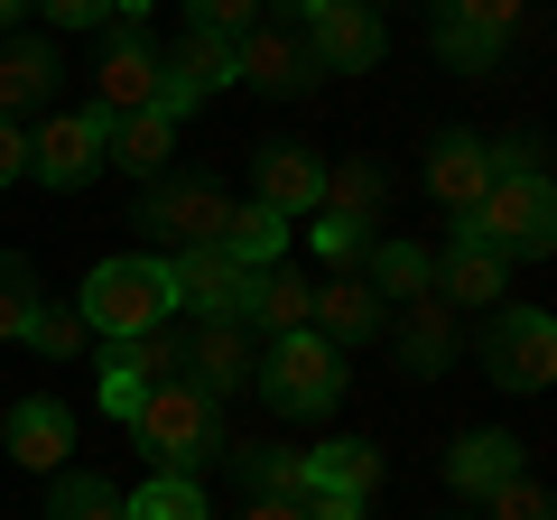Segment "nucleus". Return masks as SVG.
Here are the masks:
<instances>
[{"label":"nucleus","mask_w":557,"mask_h":520,"mask_svg":"<svg viewBox=\"0 0 557 520\" xmlns=\"http://www.w3.org/2000/svg\"><path fill=\"white\" fill-rule=\"evenodd\" d=\"M307 242H317V251H325V260H335V270H354V260H362V251H372V242H381V233H362V223H335V214H325V223H317V233H307Z\"/></svg>","instance_id":"nucleus-38"},{"label":"nucleus","mask_w":557,"mask_h":520,"mask_svg":"<svg viewBox=\"0 0 557 520\" xmlns=\"http://www.w3.org/2000/svg\"><path fill=\"white\" fill-rule=\"evenodd\" d=\"M233 84H251V94H317V57H307V38L288 20H260L233 38Z\"/></svg>","instance_id":"nucleus-10"},{"label":"nucleus","mask_w":557,"mask_h":520,"mask_svg":"<svg viewBox=\"0 0 557 520\" xmlns=\"http://www.w3.org/2000/svg\"><path fill=\"white\" fill-rule=\"evenodd\" d=\"M186 28H205V38H242V28H260V0H186Z\"/></svg>","instance_id":"nucleus-37"},{"label":"nucleus","mask_w":557,"mask_h":520,"mask_svg":"<svg viewBox=\"0 0 557 520\" xmlns=\"http://www.w3.org/2000/svg\"><path fill=\"white\" fill-rule=\"evenodd\" d=\"M38 260L28 251H0V344H20L28 335V317H38Z\"/></svg>","instance_id":"nucleus-32"},{"label":"nucleus","mask_w":557,"mask_h":520,"mask_svg":"<svg viewBox=\"0 0 557 520\" xmlns=\"http://www.w3.org/2000/svg\"><path fill=\"white\" fill-rule=\"evenodd\" d=\"M28 10H38V0H0V28H20V20H28Z\"/></svg>","instance_id":"nucleus-44"},{"label":"nucleus","mask_w":557,"mask_h":520,"mask_svg":"<svg viewBox=\"0 0 557 520\" xmlns=\"http://www.w3.org/2000/svg\"><path fill=\"white\" fill-rule=\"evenodd\" d=\"M446 362H456V307H446V298H418V307H399V372L437 381Z\"/></svg>","instance_id":"nucleus-25"},{"label":"nucleus","mask_w":557,"mask_h":520,"mask_svg":"<svg viewBox=\"0 0 557 520\" xmlns=\"http://www.w3.org/2000/svg\"><path fill=\"white\" fill-rule=\"evenodd\" d=\"M75 317L94 325V344H112V335H149V325H177L168 260H159V251H112V260H94V280L75 288Z\"/></svg>","instance_id":"nucleus-2"},{"label":"nucleus","mask_w":557,"mask_h":520,"mask_svg":"<svg viewBox=\"0 0 557 520\" xmlns=\"http://www.w3.org/2000/svg\"><path fill=\"white\" fill-rule=\"evenodd\" d=\"M307 307H317V288L278 260V270H251V298H242V325H251L260 344L270 335H307Z\"/></svg>","instance_id":"nucleus-23"},{"label":"nucleus","mask_w":557,"mask_h":520,"mask_svg":"<svg viewBox=\"0 0 557 520\" xmlns=\"http://www.w3.org/2000/svg\"><path fill=\"white\" fill-rule=\"evenodd\" d=\"M251 362H260V335L242 317H205L196 335H186L177 354V381H196L205 400H233V391H251Z\"/></svg>","instance_id":"nucleus-11"},{"label":"nucleus","mask_w":557,"mask_h":520,"mask_svg":"<svg viewBox=\"0 0 557 520\" xmlns=\"http://www.w3.org/2000/svg\"><path fill=\"white\" fill-rule=\"evenodd\" d=\"M242 520H307V511H298V502H251Z\"/></svg>","instance_id":"nucleus-43"},{"label":"nucleus","mask_w":557,"mask_h":520,"mask_svg":"<svg viewBox=\"0 0 557 520\" xmlns=\"http://www.w3.org/2000/svg\"><path fill=\"white\" fill-rule=\"evenodd\" d=\"M307 325H317V335L335 344V354H354V344H372L381 325H391V307H381L372 288H362V270H335V280L317 288V307H307Z\"/></svg>","instance_id":"nucleus-20"},{"label":"nucleus","mask_w":557,"mask_h":520,"mask_svg":"<svg viewBox=\"0 0 557 520\" xmlns=\"http://www.w3.org/2000/svg\"><path fill=\"white\" fill-rule=\"evenodd\" d=\"M298 511H307V520H362V493H307Z\"/></svg>","instance_id":"nucleus-41"},{"label":"nucleus","mask_w":557,"mask_h":520,"mask_svg":"<svg viewBox=\"0 0 557 520\" xmlns=\"http://www.w3.org/2000/svg\"><path fill=\"white\" fill-rule=\"evenodd\" d=\"M102 168L159 186L168 168H177V121H168V112H121V121H102Z\"/></svg>","instance_id":"nucleus-17"},{"label":"nucleus","mask_w":557,"mask_h":520,"mask_svg":"<svg viewBox=\"0 0 557 520\" xmlns=\"http://www.w3.org/2000/svg\"><path fill=\"white\" fill-rule=\"evenodd\" d=\"M223 260H242V270H278L288 260V214H270V205H233V223H223Z\"/></svg>","instance_id":"nucleus-28"},{"label":"nucleus","mask_w":557,"mask_h":520,"mask_svg":"<svg viewBox=\"0 0 557 520\" xmlns=\"http://www.w3.org/2000/svg\"><path fill=\"white\" fill-rule=\"evenodd\" d=\"M511 474H530V456H520V437H511V428H465V437L446 446V483H456L465 502L502 493Z\"/></svg>","instance_id":"nucleus-19"},{"label":"nucleus","mask_w":557,"mask_h":520,"mask_svg":"<svg viewBox=\"0 0 557 520\" xmlns=\"http://www.w3.org/2000/svg\"><path fill=\"white\" fill-rule=\"evenodd\" d=\"M38 20L57 38H75V28H112V0H38Z\"/></svg>","instance_id":"nucleus-39"},{"label":"nucleus","mask_w":557,"mask_h":520,"mask_svg":"<svg viewBox=\"0 0 557 520\" xmlns=\"http://www.w3.org/2000/svg\"><path fill=\"white\" fill-rule=\"evenodd\" d=\"M94 112L121 121V112H159V47L149 28H112L94 57Z\"/></svg>","instance_id":"nucleus-12"},{"label":"nucleus","mask_w":557,"mask_h":520,"mask_svg":"<svg viewBox=\"0 0 557 520\" xmlns=\"http://www.w3.org/2000/svg\"><path fill=\"white\" fill-rule=\"evenodd\" d=\"M57 493H47V520H131V502H121L112 474H47Z\"/></svg>","instance_id":"nucleus-30"},{"label":"nucleus","mask_w":557,"mask_h":520,"mask_svg":"<svg viewBox=\"0 0 557 520\" xmlns=\"http://www.w3.org/2000/svg\"><path fill=\"white\" fill-rule=\"evenodd\" d=\"M251 391L278 409V419H325L344 400V354L307 325V335H270L251 362Z\"/></svg>","instance_id":"nucleus-4"},{"label":"nucleus","mask_w":557,"mask_h":520,"mask_svg":"<svg viewBox=\"0 0 557 520\" xmlns=\"http://www.w3.org/2000/svg\"><path fill=\"white\" fill-rule=\"evenodd\" d=\"M483 381H502V391H548L557 381V317L548 307H502L483 325Z\"/></svg>","instance_id":"nucleus-6"},{"label":"nucleus","mask_w":557,"mask_h":520,"mask_svg":"<svg viewBox=\"0 0 557 520\" xmlns=\"http://www.w3.org/2000/svg\"><path fill=\"white\" fill-rule=\"evenodd\" d=\"M177 354H186L177 325H149V335H112V344L94 354V400H102V419L131 428V409L149 400L168 372H177Z\"/></svg>","instance_id":"nucleus-5"},{"label":"nucleus","mask_w":557,"mask_h":520,"mask_svg":"<svg viewBox=\"0 0 557 520\" xmlns=\"http://www.w3.org/2000/svg\"><path fill=\"white\" fill-rule=\"evenodd\" d=\"M28 354H47V362H65V354H84L94 344V325L75 317V298H38V317H28Z\"/></svg>","instance_id":"nucleus-33"},{"label":"nucleus","mask_w":557,"mask_h":520,"mask_svg":"<svg viewBox=\"0 0 557 520\" xmlns=\"http://www.w3.org/2000/svg\"><path fill=\"white\" fill-rule=\"evenodd\" d=\"M381 196H391V177H381L372 159H344V168H325V186H317V214L362 223V233H372V223H381Z\"/></svg>","instance_id":"nucleus-27"},{"label":"nucleus","mask_w":557,"mask_h":520,"mask_svg":"<svg viewBox=\"0 0 557 520\" xmlns=\"http://www.w3.org/2000/svg\"><path fill=\"white\" fill-rule=\"evenodd\" d=\"M483 520H557V502L539 474H511L502 493H483Z\"/></svg>","instance_id":"nucleus-35"},{"label":"nucleus","mask_w":557,"mask_h":520,"mask_svg":"<svg viewBox=\"0 0 557 520\" xmlns=\"http://www.w3.org/2000/svg\"><path fill=\"white\" fill-rule=\"evenodd\" d=\"M0 446H10V465H28V474H65V456H75V409H65L57 391H28V400L10 409V428H0Z\"/></svg>","instance_id":"nucleus-15"},{"label":"nucleus","mask_w":557,"mask_h":520,"mask_svg":"<svg viewBox=\"0 0 557 520\" xmlns=\"http://www.w3.org/2000/svg\"><path fill=\"white\" fill-rule=\"evenodd\" d=\"M139 223H149L159 242H177V251H196V242H223L233 196H223L214 177H159L149 196H139Z\"/></svg>","instance_id":"nucleus-9"},{"label":"nucleus","mask_w":557,"mask_h":520,"mask_svg":"<svg viewBox=\"0 0 557 520\" xmlns=\"http://www.w3.org/2000/svg\"><path fill=\"white\" fill-rule=\"evenodd\" d=\"M28 177L57 186V196H75V186L102 177V112L84 102V112H57L47 102V121L28 131Z\"/></svg>","instance_id":"nucleus-7"},{"label":"nucleus","mask_w":557,"mask_h":520,"mask_svg":"<svg viewBox=\"0 0 557 520\" xmlns=\"http://www.w3.org/2000/svg\"><path fill=\"white\" fill-rule=\"evenodd\" d=\"M57 38H10L0 47V112L20 121V112H47L57 102Z\"/></svg>","instance_id":"nucleus-22"},{"label":"nucleus","mask_w":557,"mask_h":520,"mask_svg":"<svg viewBox=\"0 0 557 520\" xmlns=\"http://www.w3.org/2000/svg\"><path fill=\"white\" fill-rule=\"evenodd\" d=\"M307 57H317V75H372L381 47H391V28H381L372 0H325V10H307L298 20Z\"/></svg>","instance_id":"nucleus-8"},{"label":"nucleus","mask_w":557,"mask_h":520,"mask_svg":"<svg viewBox=\"0 0 557 520\" xmlns=\"http://www.w3.org/2000/svg\"><path fill=\"white\" fill-rule=\"evenodd\" d=\"M168 288H177V317H242L251 298V270L223 260V242H196V251H168Z\"/></svg>","instance_id":"nucleus-14"},{"label":"nucleus","mask_w":557,"mask_h":520,"mask_svg":"<svg viewBox=\"0 0 557 520\" xmlns=\"http://www.w3.org/2000/svg\"><path fill=\"white\" fill-rule=\"evenodd\" d=\"M372 483H381V446H372V437H325V446H307V493H362V502H372Z\"/></svg>","instance_id":"nucleus-26"},{"label":"nucleus","mask_w":557,"mask_h":520,"mask_svg":"<svg viewBox=\"0 0 557 520\" xmlns=\"http://www.w3.org/2000/svg\"><path fill=\"white\" fill-rule=\"evenodd\" d=\"M242 483L251 502H307V446H242Z\"/></svg>","instance_id":"nucleus-29"},{"label":"nucleus","mask_w":557,"mask_h":520,"mask_svg":"<svg viewBox=\"0 0 557 520\" xmlns=\"http://www.w3.org/2000/svg\"><path fill=\"white\" fill-rule=\"evenodd\" d=\"M131 502V520H214L205 511V474H149L139 493H121Z\"/></svg>","instance_id":"nucleus-31"},{"label":"nucleus","mask_w":557,"mask_h":520,"mask_svg":"<svg viewBox=\"0 0 557 520\" xmlns=\"http://www.w3.org/2000/svg\"><path fill=\"white\" fill-rule=\"evenodd\" d=\"M493 186V159H483V131H428V196L446 214H474V196Z\"/></svg>","instance_id":"nucleus-18"},{"label":"nucleus","mask_w":557,"mask_h":520,"mask_svg":"<svg viewBox=\"0 0 557 520\" xmlns=\"http://www.w3.org/2000/svg\"><path fill=\"white\" fill-rule=\"evenodd\" d=\"M520 10H530V0H437V20H456V28H474L483 47H511V28H520Z\"/></svg>","instance_id":"nucleus-34"},{"label":"nucleus","mask_w":557,"mask_h":520,"mask_svg":"<svg viewBox=\"0 0 557 520\" xmlns=\"http://www.w3.org/2000/svg\"><path fill=\"white\" fill-rule=\"evenodd\" d=\"M223 84H233V38L186 28L177 47H159V112H168V121H186L196 102H214Z\"/></svg>","instance_id":"nucleus-13"},{"label":"nucleus","mask_w":557,"mask_h":520,"mask_svg":"<svg viewBox=\"0 0 557 520\" xmlns=\"http://www.w3.org/2000/svg\"><path fill=\"white\" fill-rule=\"evenodd\" d=\"M251 186H260V205H270V214H317V186H325V159L307 140H260L251 149Z\"/></svg>","instance_id":"nucleus-16"},{"label":"nucleus","mask_w":557,"mask_h":520,"mask_svg":"<svg viewBox=\"0 0 557 520\" xmlns=\"http://www.w3.org/2000/svg\"><path fill=\"white\" fill-rule=\"evenodd\" d=\"M456 233L502 251V260H548L557 251V186L548 177H493L474 196V214H456Z\"/></svg>","instance_id":"nucleus-3"},{"label":"nucleus","mask_w":557,"mask_h":520,"mask_svg":"<svg viewBox=\"0 0 557 520\" xmlns=\"http://www.w3.org/2000/svg\"><path fill=\"white\" fill-rule=\"evenodd\" d=\"M20 177H28V121L0 112V186H20Z\"/></svg>","instance_id":"nucleus-40"},{"label":"nucleus","mask_w":557,"mask_h":520,"mask_svg":"<svg viewBox=\"0 0 557 520\" xmlns=\"http://www.w3.org/2000/svg\"><path fill=\"white\" fill-rule=\"evenodd\" d=\"M502 280H511V260L483 251V242H465V233L437 251V298L446 307H502Z\"/></svg>","instance_id":"nucleus-24"},{"label":"nucleus","mask_w":557,"mask_h":520,"mask_svg":"<svg viewBox=\"0 0 557 520\" xmlns=\"http://www.w3.org/2000/svg\"><path fill=\"white\" fill-rule=\"evenodd\" d=\"M307 10H325V0H260V20H307Z\"/></svg>","instance_id":"nucleus-42"},{"label":"nucleus","mask_w":557,"mask_h":520,"mask_svg":"<svg viewBox=\"0 0 557 520\" xmlns=\"http://www.w3.org/2000/svg\"><path fill=\"white\" fill-rule=\"evenodd\" d=\"M131 446H139L149 465H159V474H205V465H214L223 446H233V437H223V400H205L196 381H177V372H168L159 391H149V400L131 409Z\"/></svg>","instance_id":"nucleus-1"},{"label":"nucleus","mask_w":557,"mask_h":520,"mask_svg":"<svg viewBox=\"0 0 557 520\" xmlns=\"http://www.w3.org/2000/svg\"><path fill=\"white\" fill-rule=\"evenodd\" d=\"M362 288H372L381 307L437 298V251H418V242H372V251H362Z\"/></svg>","instance_id":"nucleus-21"},{"label":"nucleus","mask_w":557,"mask_h":520,"mask_svg":"<svg viewBox=\"0 0 557 520\" xmlns=\"http://www.w3.org/2000/svg\"><path fill=\"white\" fill-rule=\"evenodd\" d=\"M483 159H493V177H548V140H539V131H511V140H483Z\"/></svg>","instance_id":"nucleus-36"}]
</instances>
